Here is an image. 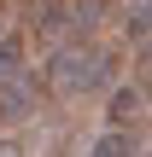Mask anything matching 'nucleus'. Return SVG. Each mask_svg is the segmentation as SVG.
<instances>
[{
	"label": "nucleus",
	"mask_w": 152,
	"mask_h": 157,
	"mask_svg": "<svg viewBox=\"0 0 152 157\" xmlns=\"http://www.w3.org/2000/svg\"><path fill=\"white\" fill-rule=\"evenodd\" d=\"M82 157H146V128H105L88 140Z\"/></svg>",
	"instance_id": "20e7f679"
},
{
	"label": "nucleus",
	"mask_w": 152,
	"mask_h": 157,
	"mask_svg": "<svg viewBox=\"0 0 152 157\" xmlns=\"http://www.w3.org/2000/svg\"><path fill=\"white\" fill-rule=\"evenodd\" d=\"M41 82H35V70H18V76H6L0 82V117H6V128H29L35 117H41Z\"/></svg>",
	"instance_id": "f03ea898"
},
{
	"label": "nucleus",
	"mask_w": 152,
	"mask_h": 157,
	"mask_svg": "<svg viewBox=\"0 0 152 157\" xmlns=\"http://www.w3.org/2000/svg\"><path fill=\"white\" fill-rule=\"evenodd\" d=\"M18 70H29V41H23V29L0 35V82H6V76H18Z\"/></svg>",
	"instance_id": "39448f33"
},
{
	"label": "nucleus",
	"mask_w": 152,
	"mask_h": 157,
	"mask_svg": "<svg viewBox=\"0 0 152 157\" xmlns=\"http://www.w3.org/2000/svg\"><path fill=\"white\" fill-rule=\"evenodd\" d=\"M35 82H41V99H47V105L82 111V105H94V99L117 82V52L100 47V35H94V41H59V47H47Z\"/></svg>",
	"instance_id": "f257e3e1"
},
{
	"label": "nucleus",
	"mask_w": 152,
	"mask_h": 157,
	"mask_svg": "<svg viewBox=\"0 0 152 157\" xmlns=\"http://www.w3.org/2000/svg\"><path fill=\"white\" fill-rule=\"evenodd\" d=\"M105 128H146V82H111L105 93Z\"/></svg>",
	"instance_id": "7ed1b4c3"
},
{
	"label": "nucleus",
	"mask_w": 152,
	"mask_h": 157,
	"mask_svg": "<svg viewBox=\"0 0 152 157\" xmlns=\"http://www.w3.org/2000/svg\"><path fill=\"white\" fill-rule=\"evenodd\" d=\"M0 128H6V117H0Z\"/></svg>",
	"instance_id": "6e6552de"
},
{
	"label": "nucleus",
	"mask_w": 152,
	"mask_h": 157,
	"mask_svg": "<svg viewBox=\"0 0 152 157\" xmlns=\"http://www.w3.org/2000/svg\"><path fill=\"white\" fill-rule=\"evenodd\" d=\"M146 35H152V6H146V0H135V6H129V17H123V41L135 47V58L146 52Z\"/></svg>",
	"instance_id": "423d86ee"
},
{
	"label": "nucleus",
	"mask_w": 152,
	"mask_h": 157,
	"mask_svg": "<svg viewBox=\"0 0 152 157\" xmlns=\"http://www.w3.org/2000/svg\"><path fill=\"white\" fill-rule=\"evenodd\" d=\"M0 157H35L29 128H0Z\"/></svg>",
	"instance_id": "0eeeda50"
}]
</instances>
